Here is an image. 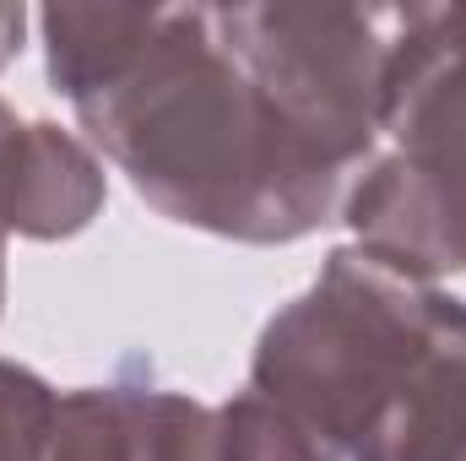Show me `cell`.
I'll use <instances>...</instances> for the list:
<instances>
[{"label":"cell","instance_id":"obj_9","mask_svg":"<svg viewBox=\"0 0 466 461\" xmlns=\"http://www.w3.org/2000/svg\"><path fill=\"white\" fill-rule=\"evenodd\" d=\"M22 33H27V11H22V5H0V71L16 60Z\"/></svg>","mask_w":466,"mask_h":461},{"label":"cell","instance_id":"obj_1","mask_svg":"<svg viewBox=\"0 0 466 461\" xmlns=\"http://www.w3.org/2000/svg\"><path fill=\"white\" fill-rule=\"evenodd\" d=\"M49 87L168 223L293 244L342 218L352 174L255 82L218 5H44Z\"/></svg>","mask_w":466,"mask_h":461},{"label":"cell","instance_id":"obj_5","mask_svg":"<svg viewBox=\"0 0 466 461\" xmlns=\"http://www.w3.org/2000/svg\"><path fill=\"white\" fill-rule=\"evenodd\" d=\"M207 402L157 385L60 391L49 461H201Z\"/></svg>","mask_w":466,"mask_h":461},{"label":"cell","instance_id":"obj_7","mask_svg":"<svg viewBox=\"0 0 466 461\" xmlns=\"http://www.w3.org/2000/svg\"><path fill=\"white\" fill-rule=\"evenodd\" d=\"M201 461H337L304 424H293L282 407H271L255 391H238L228 402L207 407Z\"/></svg>","mask_w":466,"mask_h":461},{"label":"cell","instance_id":"obj_10","mask_svg":"<svg viewBox=\"0 0 466 461\" xmlns=\"http://www.w3.org/2000/svg\"><path fill=\"white\" fill-rule=\"evenodd\" d=\"M11 130H16V115H11L5 98H0V152H5V136H11ZM5 239H11V233L0 223V304H5Z\"/></svg>","mask_w":466,"mask_h":461},{"label":"cell","instance_id":"obj_2","mask_svg":"<svg viewBox=\"0 0 466 461\" xmlns=\"http://www.w3.org/2000/svg\"><path fill=\"white\" fill-rule=\"evenodd\" d=\"M244 391L337 461H466V299L342 244L260 326Z\"/></svg>","mask_w":466,"mask_h":461},{"label":"cell","instance_id":"obj_6","mask_svg":"<svg viewBox=\"0 0 466 461\" xmlns=\"http://www.w3.org/2000/svg\"><path fill=\"white\" fill-rule=\"evenodd\" d=\"M109 201L93 141L55 119H16L0 152V223L16 239H71Z\"/></svg>","mask_w":466,"mask_h":461},{"label":"cell","instance_id":"obj_4","mask_svg":"<svg viewBox=\"0 0 466 461\" xmlns=\"http://www.w3.org/2000/svg\"><path fill=\"white\" fill-rule=\"evenodd\" d=\"M255 82L352 179L380 147L401 5H218Z\"/></svg>","mask_w":466,"mask_h":461},{"label":"cell","instance_id":"obj_3","mask_svg":"<svg viewBox=\"0 0 466 461\" xmlns=\"http://www.w3.org/2000/svg\"><path fill=\"white\" fill-rule=\"evenodd\" d=\"M342 223L358 250L412 277L466 271V0L401 5L380 147Z\"/></svg>","mask_w":466,"mask_h":461},{"label":"cell","instance_id":"obj_8","mask_svg":"<svg viewBox=\"0 0 466 461\" xmlns=\"http://www.w3.org/2000/svg\"><path fill=\"white\" fill-rule=\"evenodd\" d=\"M55 407L60 391L38 369L0 358V461H49Z\"/></svg>","mask_w":466,"mask_h":461}]
</instances>
